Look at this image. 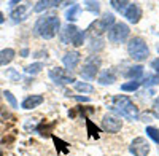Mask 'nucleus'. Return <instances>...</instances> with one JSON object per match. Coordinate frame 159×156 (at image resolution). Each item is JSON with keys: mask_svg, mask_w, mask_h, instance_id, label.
<instances>
[{"mask_svg": "<svg viewBox=\"0 0 159 156\" xmlns=\"http://www.w3.org/2000/svg\"><path fill=\"white\" fill-rule=\"evenodd\" d=\"M129 151L134 156H147L150 153V144L145 137H135L129 147Z\"/></svg>", "mask_w": 159, "mask_h": 156, "instance_id": "obj_8", "label": "nucleus"}, {"mask_svg": "<svg viewBox=\"0 0 159 156\" xmlns=\"http://www.w3.org/2000/svg\"><path fill=\"white\" fill-rule=\"evenodd\" d=\"M75 99H76V100H80V102H89V97H81V96H75Z\"/></svg>", "mask_w": 159, "mask_h": 156, "instance_id": "obj_33", "label": "nucleus"}, {"mask_svg": "<svg viewBox=\"0 0 159 156\" xmlns=\"http://www.w3.org/2000/svg\"><path fill=\"white\" fill-rule=\"evenodd\" d=\"M43 96H40V94H32L29 97H25L21 103V107L24 110H32V108H37L38 105H42V102H43Z\"/></svg>", "mask_w": 159, "mask_h": 156, "instance_id": "obj_13", "label": "nucleus"}, {"mask_svg": "<svg viewBox=\"0 0 159 156\" xmlns=\"http://www.w3.org/2000/svg\"><path fill=\"white\" fill-rule=\"evenodd\" d=\"M140 81L139 80H130V81H127V83H123L121 85V89L123 91H126V93H132V91H137L139 88H140Z\"/></svg>", "mask_w": 159, "mask_h": 156, "instance_id": "obj_20", "label": "nucleus"}, {"mask_svg": "<svg viewBox=\"0 0 159 156\" xmlns=\"http://www.w3.org/2000/svg\"><path fill=\"white\" fill-rule=\"evenodd\" d=\"M75 89H76V91H81V93H92V91H94V86H91L89 83L76 81V83H75Z\"/></svg>", "mask_w": 159, "mask_h": 156, "instance_id": "obj_24", "label": "nucleus"}, {"mask_svg": "<svg viewBox=\"0 0 159 156\" xmlns=\"http://www.w3.org/2000/svg\"><path fill=\"white\" fill-rule=\"evenodd\" d=\"M83 42H84V32L78 30V32L75 34V37L72 38V45H73V46H81Z\"/></svg>", "mask_w": 159, "mask_h": 156, "instance_id": "obj_25", "label": "nucleus"}, {"mask_svg": "<svg viewBox=\"0 0 159 156\" xmlns=\"http://www.w3.org/2000/svg\"><path fill=\"white\" fill-rule=\"evenodd\" d=\"M61 2H56V0H46V2H38L35 7H34V11L35 13H40L46 8H54V7H59Z\"/></svg>", "mask_w": 159, "mask_h": 156, "instance_id": "obj_19", "label": "nucleus"}, {"mask_svg": "<svg viewBox=\"0 0 159 156\" xmlns=\"http://www.w3.org/2000/svg\"><path fill=\"white\" fill-rule=\"evenodd\" d=\"M100 66H102V59H100L97 54H92V56H89V57L84 61L83 69L80 70V75H81L84 80L91 81V80H94V78H96V75H97Z\"/></svg>", "mask_w": 159, "mask_h": 156, "instance_id": "obj_5", "label": "nucleus"}, {"mask_svg": "<svg viewBox=\"0 0 159 156\" xmlns=\"http://www.w3.org/2000/svg\"><path fill=\"white\" fill-rule=\"evenodd\" d=\"M129 25L124 22H115L108 29V40L111 43H123L129 37Z\"/></svg>", "mask_w": 159, "mask_h": 156, "instance_id": "obj_6", "label": "nucleus"}, {"mask_svg": "<svg viewBox=\"0 0 159 156\" xmlns=\"http://www.w3.org/2000/svg\"><path fill=\"white\" fill-rule=\"evenodd\" d=\"M113 24H115V15H113V13H105L102 18L96 19L94 22L89 25L88 32L91 34L92 38H96V37H100L105 32H108V29L111 27Z\"/></svg>", "mask_w": 159, "mask_h": 156, "instance_id": "obj_4", "label": "nucleus"}, {"mask_svg": "<svg viewBox=\"0 0 159 156\" xmlns=\"http://www.w3.org/2000/svg\"><path fill=\"white\" fill-rule=\"evenodd\" d=\"M143 66H132L127 69V72L124 73L127 78H130V80H139V78L143 75Z\"/></svg>", "mask_w": 159, "mask_h": 156, "instance_id": "obj_17", "label": "nucleus"}, {"mask_svg": "<svg viewBox=\"0 0 159 156\" xmlns=\"http://www.w3.org/2000/svg\"><path fill=\"white\" fill-rule=\"evenodd\" d=\"M86 126H88L89 135H92V137H96V139H97V137H99V127L92 124V121H91V120H88V121H86Z\"/></svg>", "mask_w": 159, "mask_h": 156, "instance_id": "obj_27", "label": "nucleus"}, {"mask_svg": "<svg viewBox=\"0 0 159 156\" xmlns=\"http://www.w3.org/2000/svg\"><path fill=\"white\" fill-rule=\"evenodd\" d=\"M127 53L134 61L142 62L150 56V49L147 46V42H145L142 37H134V38H130L129 43H127Z\"/></svg>", "mask_w": 159, "mask_h": 156, "instance_id": "obj_3", "label": "nucleus"}, {"mask_svg": "<svg viewBox=\"0 0 159 156\" xmlns=\"http://www.w3.org/2000/svg\"><path fill=\"white\" fill-rule=\"evenodd\" d=\"M59 29H61V21L54 15H48V16L38 18L35 25H34L35 35L45 38V40H51V38H54L57 35Z\"/></svg>", "mask_w": 159, "mask_h": 156, "instance_id": "obj_2", "label": "nucleus"}, {"mask_svg": "<svg viewBox=\"0 0 159 156\" xmlns=\"http://www.w3.org/2000/svg\"><path fill=\"white\" fill-rule=\"evenodd\" d=\"M5 75H7V76H10L13 81H19V80H21V75H19L16 70H13V69L7 70V72H5Z\"/></svg>", "mask_w": 159, "mask_h": 156, "instance_id": "obj_30", "label": "nucleus"}, {"mask_svg": "<svg viewBox=\"0 0 159 156\" xmlns=\"http://www.w3.org/2000/svg\"><path fill=\"white\" fill-rule=\"evenodd\" d=\"M80 61H81V54L78 53V51H70V53H65L62 56V62L67 70H73L78 67Z\"/></svg>", "mask_w": 159, "mask_h": 156, "instance_id": "obj_10", "label": "nucleus"}, {"mask_svg": "<svg viewBox=\"0 0 159 156\" xmlns=\"http://www.w3.org/2000/svg\"><path fill=\"white\" fill-rule=\"evenodd\" d=\"M5 21V18H3V15H2V13H0V22H3Z\"/></svg>", "mask_w": 159, "mask_h": 156, "instance_id": "obj_35", "label": "nucleus"}, {"mask_svg": "<svg viewBox=\"0 0 159 156\" xmlns=\"http://www.w3.org/2000/svg\"><path fill=\"white\" fill-rule=\"evenodd\" d=\"M116 81V73L113 69H108V70H103L100 75H99V83L100 85H113Z\"/></svg>", "mask_w": 159, "mask_h": 156, "instance_id": "obj_14", "label": "nucleus"}, {"mask_svg": "<svg viewBox=\"0 0 159 156\" xmlns=\"http://www.w3.org/2000/svg\"><path fill=\"white\" fill-rule=\"evenodd\" d=\"M0 156H2V150H0Z\"/></svg>", "mask_w": 159, "mask_h": 156, "instance_id": "obj_36", "label": "nucleus"}, {"mask_svg": "<svg viewBox=\"0 0 159 156\" xmlns=\"http://www.w3.org/2000/svg\"><path fill=\"white\" fill-rule=\"evenodd\" d=\"M49 78L52 81H54L56 85H69V83H73L75 81V78L65 70V69H61V67H54V69H51L48 72Z\"/></svg>", "mask_w": 159, "mask_h": 156, "instance_id": "obj_7", "label": "nucleus"}, {"mask_svg": "<svg viewBox=\"0 0 159 156\" xmlns=\"http://www.w3.org/2000/svg\"><path fill=\"white\" fill-rule=\"evenodd\" d=\"M151 67H153L154 72H157V75H159V57H156V59L151 62Z\"/></svg>", "mask_w": 159, "mask_h": 156, "instance_id": "obj_32", "label": "nucleus"}, {"mask_svg": "<svg viewBox=\"0 0 159 156\" xmlns=\"http://www.w3.org/2000/svg\"><path fill=\"white\" fill-rule=\"evenodd\" d=\"M129 3H130V2H126V0H123V2H118V0H111V2H110V5H111L116 11L121 13V15H124V11L127 10Z\"/></svg>", "mask_w": 159, "mask_h": 156, "instance_id": "obj_21", "label": "nucleus"}, {"mask_svg": "<svg viewBox=\"0 0 159 156\" xmlns=\"http://www.w3.org/2000/svg\"><path fill=\"white\" fill-rule=\"evenodd\" d=\"M153 112H154V116L156 118H159V96L154 99V102H153Z\"/></svg>", "mask_w": 159, "mask_h": 156, "instance_id": "obj_31", "label": "nucleus"}, {"mask_svg": "<svg viewBox=\"0 0 159 156\" xmlns=\"http://www.w3.org/2000/svg\"><path fill=\"white\" fill-rule=\"evenodd\" d=\"M143 85H145V86H154V85H159V75H147V76H145Z\"/></svg>", "mask_w": 159, "mask_h": 156, "instance_id": "obj_26", "label": "nucleus"}, {"mask_svg": "<svg viewBox=\"0 0 159 156\" xmlns=\"http://www.w3.org/2000/svg\"><path fill=\"white\" fill-rule=\"evenodd\" d=\"M16 53H15V49H11V48H5L0 51V67L2 66H7V64H10L13 59H15Z\"/></svg>", "mask_w": 159, "mask_h": 156, "instance_id": "obj_15", "label": "nucleus"}, {"mask_svg": "<svg viewBox=\"0 0 159 156\" xmlns=\"http://www.w3.org/2000/svg\"><path fill=\"white\" fill-rule=\"evenodd\" d=\"M86 7L91 13H94V15L97 16L100 13V7H99V2H86Z\"/></svg>", "mask_w": 159, "mask_h": 156, "instance_id": "obj_29", "label": "nucleus"}, {"mask_svg": "<svg viewBox=\"0 0 159 156\" xmlns=\"http://www.w3.org/2000/svg\"><path fill=\"white\" fill-rule=\"evenodd\" d=\"M110 108L115 113H118L119 116L129 120V121H137L139 116H140V112H139L137 105L127 96H115L111 99Z\"/></svg>", "mask_w": 159, "mask_h": 156, "instance_id": "obj_1", "label": "nucleus"}, {"mask_svg": "<svg viewBox=\"0 0 159 156\" xmlns=\"http://www.w3.org/2000/svg\"><path fill=\"white\" fill-rule=\"evenodd\" d=\"M80 11H81V7H80L78 3H72V7L67 10V13H65V18H67V21H69V22L76 21Z\"/></svg>", "mask_w": 159, "mask_h": 156, "instance_id": "obj_18", "label": "nucleus"}, {"mask_svg": "<svg viewBox=\"0 0 159 156\" xmlns=\"http://www.w3.org/2000/svg\"><path fill=\"white\" fill-rule=\"evenodd\" d=\"M124 16L127 18L129 22L137 24V22L140 21V18H142V8H140L137 3H129L127 10L124 11Z\"/></svg>", "mask_w": 159, "mask_h": 156, "instance_id": "obj_12", "label": "nucleus"}, {"mask_svg": "<svg viewBox=\"0 0 159 156\" xmlns=\"http://www.w3.org/2000/svg\"><path fill=\"white\" fill-rule=\"evenodd\" d=\"M145 132H147V135L150 139H153L154 144L159 145V129L157 127H153V126H148L147 129H145Z\"/></svg>", "mask_w": 159, "mask_h": 156, "instance_id": "obj_22", "label": "nucleus"}, {"mask_svg": "<svg viewBox=\"0 0 159 156\" xmlns=\"http://www.w3.org/2000/svg\"><path fill=\"white\" fill-rule=\"evenodd\" d=\"M29 54V49H22V56L25 57V56H27Z\"/></svg>", "mask_w": 159, "mask_h": 156, "instance_id": "obj_34", "label": "nucleus"}, {"mask_svg": "<svg viewBox=\"0 0 159 156\" xmlns=\"http://www.w3.org/2000/svg\"><path fill=\"white\" fill-rule=\"evenodd\" d=\"M3 96H5V99L10 102V105H11L13 108H18V100H16V97H15V96H13V94L10 93V91H5Z\"/></svg>", "mask_w": 159, "mask_h": 156, "instance_id": "obj_28", "label": "nucleus"}, {"mask_svg": "<svg viewBox=\"0 0 159 156\" xmlns=\"http://www.w3.org/2000/svg\"><path fill=\"white\" fill-rule=\"evenodd\" d=\"M42 69H43V64L42 62H35V64H30V66L25 67V72L30 73V75H37V73L42 72Z\"/></svg>", "mask_w": 159, "mask_h": 156, "instance_id": "obj_23", "label": "nucleus"}, {"mask_svg": "<svg viewBox=\"0 0 159 156\" xmlns=\"http://www.w3.org/2000/svg\"><path fill=\"white\" fill-rule=\"evenodd\" d=\"M76 32H78V27H76V25H73V24L64 25L62 30H59V38H61V42L65 43V45L72 43V38L75 37Z\"/></svg>", "mask_w": 159, "mask_h": 156, "instance_id": "obj_11", "label": "nucleus"}, {"mask_svg": "<svg viewBox=\"0 0 159 156\" xmlns=\"http://www.w3.org/2000/svg\"><path fill=\"white\" fill-rule=\"evenodd\" d=\"M123 127V121L116 118V116L113 115H105L102 118V129L105 132H110V134H116L121 131Z\"/></svg>", "mask_w": 159, "mask_h": 156, "instance_id": "obj_9", "label": "nucleus"}, {"mask_svg": "<svg viewBox=\"0 0 159 156\" xmlns=\"http://www.w3.org/2000/svg\"><path fill=\"white\" fill-rule=\"evenodd\" d=\"M27 5H19L16 10H13L11 11V19L13 22H21L25 19V13H27Z\"/></svg>", "mask_w": 159, "mask_h": 156, "instance_id": "obj_16", "label": "nucleus"}]
</instances>
